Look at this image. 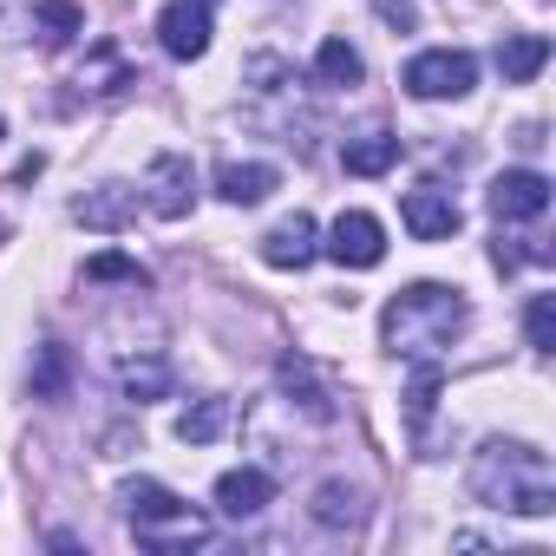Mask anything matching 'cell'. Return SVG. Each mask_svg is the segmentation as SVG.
I'll use <instances>...</instances> for the list:
<instances>
[{"label":"cell","mask_w":556,"mask_h":556,"mask_svg":"<svg viewBox=\"0 0 556 556\" xmlns=\"http://www.w3.org/2000/svg\"><path fill=\"white\" fill-rule=\"evenodd\" d=\"M268 497H275V478H268L262 465H236V471L216 478V510L236 517V523H242V517H262Z\"/></svg>","instance_id":"7c38bea8"},{"label":"cell","mask_w":556,"mask_h":556,"mask_svg":"<svg viewBox=\"0 0 556 556\" xmlns=\"http://www.w3.org/2000/svg\"><path fill=\"white\" fill-rule=\"evenodd\" d=\"M308 510H315V523H321V530H354V523L367 517V497H361L348 478H328V484L315 491V504H308Z\"/></svg>","instance_id":"ac0fdd59"},{"label":"cell","mask_w":556,"mask_h":556,"mask_svg":"<svg viewBox=\"0 0 556 556\" xmlns=\"http://www.w3.org/2000/svg\"><path fill=\"white\" fill-rule=\"evenodd\" d=\"M491 262L510 275V268H523V262H549V242H536V236H504V229H497V242H491Z\"/></svg>","instance_id":"d4e9b609"},{"label":"cell","mask_w":556,"mask_h":556,"mask_svg":"<svg viewBox=\"0 0 556 556\" xmlns=\"http://www.w3.org/2000/svg\"><path fill=\"white\" fill-rule=\"evenodd\" d=\"M73 380V354L60 341H40V367H34V400H66Z\"/></svg>","instance_id":"7402d4cb"},{"label":"cell","mask_w":556,"mask_h":556,"mask_svg":"<svg viewBox=\"0 0 556 556\" xmlns=\"http://www.w3.org/2000/svg\"><path fill=\"white\" fill-rule=\"evenodd\" d=\"M341 164H348V177H387V170L400 164V138H393V131L348 138V144H341Z\"/></svg>","instance_id":"e0dca14e"},{"label":"cell","mask_w":556,"mask_h":556,"mask_svg":"<svg viewBox=\"0 0 556 556\" xmlns=\"http://www.w3.org/2000/svg\"><path fill=\"white\" fill-rule=\"evenodd\" d=\"M0 138H8V118H0Z\"/></svg>","instance_id":"83f0119b"},{"label":"cell","mask_w":556,"mask_h":556,"mask_svg":"<svg viewBox=\"0 0 556 556\" xmlns=\"http://www.w3.org/2000/svg\"><path fill=\"white\" fill-rule=\"evenodd\" d=\"M282 393H295L289 406H308L315 419H328V413H334V400H328V387H321V380H315V367H308V361H295V354L282 361Z\"/></svg>","instance_id":"44dd1931"},{"label":"cell","mask_w":556,"mask_h":556,"mask_svg":"<svg viewBox=\"0 0 556 556\" xmlns=\"http://www.w3.org/2000/svg\"><path fill=\"white\" fill-rule=\"evenodd\" d=\"M229 432V400H216V393H203V400H190L184 413H177V439L184 445H210V439H223Z\"/></svg>","instance_id":"ffe728a7"},{"label":"cell","mask_w":556,"mask_h":556,"mask_svg":"<svg viewBox=\"0 0 556 556\" xmlns=\"http://www.w3.org/2000/svg\"><path fill=\"white\" fill-rule=\"evenodd\" d=\"M413 99H465L478 86V60L458 53V47H432L419 60H406V79H400Z\"/></svg>","instance_id":"277c9868"},{"label":"cell","mask_w":556,"mask_h":556,"mask_svg":"<svg viewBox=\"0 0 556 556\" xmlns=\"http://www.w3.org/2000/svg\"><path fill=\"white\" fill-rule=\"evenodd\" d=\"M118 393H125L131 406L164 400V393H170V361H164V354H125V361H118Z\"/></svg>","instance_id":"4fadbf2b"},{"label":"cell","mask_w":556,"mask_h":556,"mask_svg":"<svg viewBox=\"0 0 556 556\" xmlns=\"http://www.w3.org/2000/svg\"><path fill=\"white\" fill-rule=\"evenodd\" d=\"M484 203H491L497 223H536V216L549 210V177H543V170H504Z\"/></svg>","instance_id":"9c48e42d"},{"label":"cell","mask_w":556,"mask_h":556,"mask_svg":"<svg viewBox=\"0 0 556 556\" xmlns=\"http://www.w3.org/2000/svg\"><path fill=\"white\" fill-rule=\"evenodd\" d=\"M0 236H8V223H0Z\"/></svg>","instance_id":"f1b7e54d"},{"label":"cell","mask_w":556,"mask_h":556,"mask_svg":"<svg viewBox=\"0 0 556 556\" xmlns=\"http://www.w3.org/2000/svg\"><path fill=\"white\" fill-rule=\"evenodd\" d=\"M465 321H471V308H465L458 289H445V282H413V289H400V295L380 308V341H387V354H400V361H439V354L465 334Z\"/></svg>","instance_id":"7a4b0ae2"},{"label":"cell","mask_w":556,"mask_h":556,"mask_svg":"<svg viewBox=\"0 0 556 556\" xmlns=\"http://www.w3.org/2000/svg\"><path fill=\"white\" fill-rule=\"evenodd\" d=\"M34 34H40V47H73L79 34H86V8L79 0H34Z\"/></svg>","instance_id":"2e32d148"},{"label":"cell","mask_w":556,"mask_h":556,"mask_svg":"<svg viewBox=\"0 0 556 556\" xmlns=\"http://www.w3.org/2000/svg\"><path fill=\"white\" fill-rule=\"evenodd\" d=\"M465 484H471L478 504L510 510V517H549V510H556L549 452H536V445H523V439H484V445L471 452Z\"/></svg>","instance_id":"6da1fadb"},{"label":"cell","mask_w":556,"mask_h":556,"mask_svg":"<svg viewBox=\"0 0 556 556\" xmlns=\"http://www.w3.org/2000/svg\"><path fill=\"white\" fill-rule=\"evenodd\" d=\"M328 255H334L341 268H380V262H387V229H380V216L341 210L334 229H328Z\"/></svg>","instance_id":"52a82bcc"},{"label":"cell","mask_w":556,"mask_h":556,"mask_svg":"<svg viewBox=\"0 0 556 556\" xmlns=\"http://www.w3.org/2000/svg\"><path fill=\"white\" fill-rule=\"evenodd\" d=\"M315 255H321V229H315V216H308V210L282 216V223L262 236V262H268V268H308Z\"/></svg>","instance_id":"30bf717a"},{"label":"cell","mask_w":556,"mask_h":556,"mask_svg":"<svg viewBox=\"0 0 556 556\" xmlns=\"http://www.w3.org/2000/svg\"><path fill=\"white\" fill-rule=\"evenodd\" d=\"M144 203L157 210V216H190L197 210V164L184 157V151H157L151 157V177H144Z\"/></svg>","instance_id":"5b68a950"},{"label":"cell","mask_w":556,"mask_h":556,"mask_svg":"<svg viewBox=\"0 0 556 556\" xmlns=\"http://www.w3.org/2000/svg\"><path fill=\"white\" fill-rule=\"evenodd\" d=\"M374 8H380L393 27H413V21H419V14H413V0H374Z\"/></svg>","instance_id":"4316f807"},{"label":"cell","mask_w":556,"mask_h":556,"mask_svg":"<svg viewBox=\"0 0 556 556\" xmlns=\"http://www.w3.org/2000/svg\"><path fill=\"white\" fill-rule=\"evenodd\" d=\"M118 504H125V523H131V536L144 543V549H203L210 543V517L197 510V504H184L177 491H164L157 478H125L118 484Z\"/></svg>","instance_id":"3957f363"},{"label":"cell","mask_w":556,"mask_h":556,"mask_svg":"<svg viewBox=\"0 0 556 556\" xmlns=\"http://www.w3.org/2000/svg\"><path fill=\"white\" fill-rule=\"evenodd\" d=\"M315 73H321V86H361V53L348 47V40H321V53H315Z\"/></svg>","instance_id":"603a6c76"},{"label":"cell","mask_w":556,"mask_h":556,"mask_svg":"<svg viewBox=\"0 0 556 556\" xmlns=\"http://www.w3.org/2000/svg\"><path fill=\"white\" fill-rule=\"evenodd\" d=\"M543 66H549V40H543V34H504V40H497V73H504V86H530Z\"/></svg>","instance_id":"5bb4252c"},{"label":"cell","mask_w":556,"mask_h":556,"mask_svg":"<svg viewBox=\"0 0 556 556\" xmlns=\"http://www.w3.org/2000/svg\"><path fill=\"white\" fill-rule=\"evenodd\" d=\"M523 334H530L536 354L556 348V295H530V308H523Z\"/></svg>","instance_id":"484cf974"},{"label":"cell","mask_w":556,"mask_h":556,"mask_svg":"<svg viewBox=\"0 0 556 556\" xmlns=\"http://www.w3.org/2000/svg\"><path fill=\"white\" fill-rule=\"evenodd\" d=\"M400 223H406L419 242H445V236H458L465 210H458V197H452V190L419 184V190H406V197H400Z\"/></svg>","instance_id":"ba28073f"},{"label":"cell","mask_w":556,"mask_h":556,"mask_svg":"<svg viewBox=\"0 0 556 556\" xmlns=\"http://www.w3.org/2000/svg\"><path fill=\"white\" fill-rule=\"evenodd\" d=\"M86 282H125V289H151V268L131 255H92L86 262Z\"/></svg>","instance_id":"cb8c5ba5"},{"label":"cell","mask_w":556,"mask_h":556,"mask_svg":"<svg viewBox=\"0 0 556 556\" xmlns=\"http://www.w3.org/2000/svg\"><path fill=\"white\" fill-rule=\"evenodd\" d=\"M138 210H144V190H131V184H99V190H86L79 203H73V216L86 223V229H131L138 223Z\"/></svg>","instance_id":"8fae6325"},{"label":"cell","mask_w":556,"mask_h":556,"mask_svg":"<svg viewBox=\"0 0 556 556\" xmlns=\"http://www.w3.org/2000/svg\"><path fill=\"white\" fill-rule=\"evenodd\" d=\"M210 0H164V14H157V47L170 60H203L210 53Z\"/></svg>","instance_id":"8992f818"},{"label":"cell","mask_w":556,"mask_h":556,"mask_svg":"<svg viewBox=\"0 0 556 556\" xmlns=\"http://www.w3.org/2000/svg\"><path fill=\"white\" fill-rule=\"evenodd\" d=\"M400 400H406V426H413V439H419V452H426L432 413H439V361H413V387H406Z\"/></svg>","instance_id":"9a60e30c"},{"label":"cell","mask_w":556,"mask_h":556,"mask_svg":"<svg viewBox=\"0 0 556 556\" xmlns=\"http://www.w3.org/2000/svg\"><path fill=\"white\" fill-rule=\"evenodd\" d=\"M268 190H275V164H223V170H216V197L236 203V210L262 203Z\"/></svg>","instance_id":"d6986e66"}]
</instances>
